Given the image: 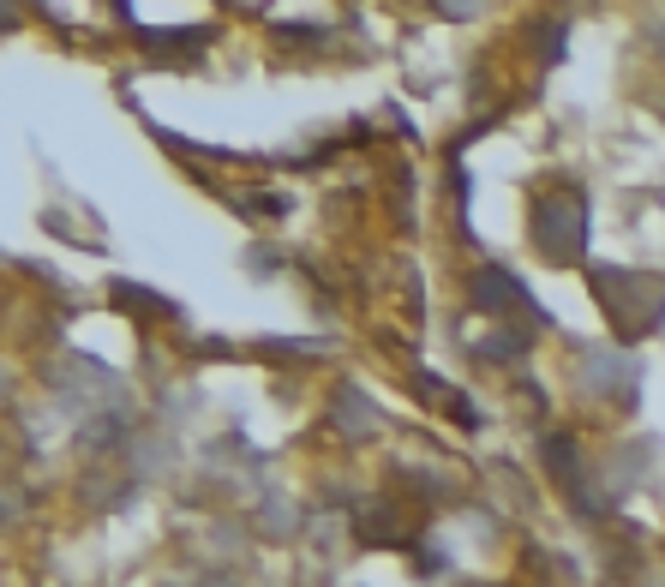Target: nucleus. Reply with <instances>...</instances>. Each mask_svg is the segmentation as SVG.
I'll return each instance as SVG.
<instances>
[{
  "label": "nucleus",
  "instance_id": "obj_1",
  "mask_svg": "<svg viewBox=\"0 0 665 587\" xmlns=\"http://www.w3.org/2000/svg\"><path fill=\"white\" fill-rule=\"evenodd\" d=\"M534 234H540V246H546L552 258H582V246H588V216H582V198H576V192L546 198V204H540Z\"/></svg>",
  "mask_w": 665,
  "mask_h": 587
},
{
  "label": "nucleus",
  "instance_id": "obj_2",
  "mask_svg": "<svg viewBox=\"0 0 665 587\" xmlns=\"http://www.w3.org/2000/svg\"><path fill=\"white\" fill-rule=\"evenodd\" d=\"M276 36H282V42H324L330 30H324V24H306V18H294V24H276Z\"/></svg>",
  "mask_w": 665,
  "mask_h": 587
},
{
  "label": "nucleus",
  "instance_id": "obj_3",
  "mask_svg": "<svg viewBox=\"0 0 665 587\" xmlns=\"http://www.w3.org/2000/svg\"><path fill=\"white\" fill-rule=\"evenodd\" d=\"M234 204H240V210H264V222H270V216H282V210H288V204H282V198H276V192H240V198H234Z\"/></svg>",
  "mask_w": 665,
  "mask_h": 587
}]
</instances>
